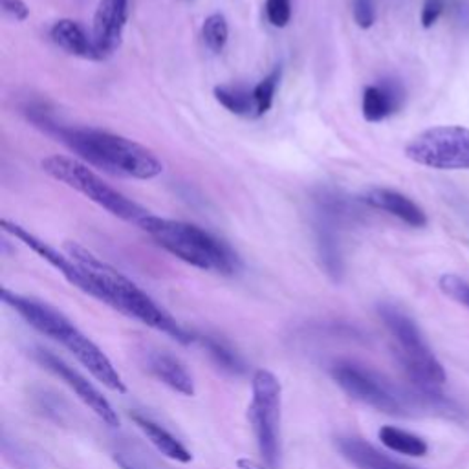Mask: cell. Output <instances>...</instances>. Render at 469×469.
Listing matches in <instances>:
<instances>
[{"instance_id":"cell-1","label":"cell","mask_w":469,"mask_h":469,"mask_svg":"<svg viewBox=\"0 0 469 469\" xmlns=\"http://www.w3.org/2000/svg\"><path fill=\"white\" fill-rule=\"evenodd\" d=\"M23 112L34 127L76 152L87 165L134 180H152L163 172L160 158L134 140L94 127L65 125L36 103L26 105Z\"/></svg>"},{"instance_id":"cell-2","label":"cell","mask_w":469,"mask_h":469,"mask_svg":"<svg viewBox=\"0 0 469 469\" xmlns=\"http://www.w3.org/2000/svg\"><path fill=\"white\" fill-rule=\"evenodd\" d=\"M65 250L85 272L90 283L92 297L158 332L167 334L182 345L196 341L194 334L185 330L171 314H167L152 297H149L132 279L123 276L120 270L101 261L78 243H67Z\"/></svg>"},{"instance_id":"cell-3","label":"cell","mask_w":469,"mask_h":469,"mask_svg":"<svg viewBox=\"0 0 469 469\" xmlns=\"http://www.w3.org/2000/svg\"><path fill=\"white\" fill-rule=\"evenodd\" d=\"M3 301L12 307L39 334L63 345L107 389L120 394L127 391L121 374L114 369L107 354L65 314L39 299L16 294L8 288L3 290Z\"/></svg>"},{"instance_id":"cell-4","label":"cell","mask_w":469,"mask_h":469,"mask_svg":"<svg viewBox=\"0 0 469 469\" xmlns=\"http://www.w3.org/2000/svg\"><path fill=\"white\" fill-rule=\"evenodd\" d=\"M141 229L151 234L160 248L198 270L234 276L241 268L237 254L213 233L194 224L162 218L151 213Z\"/></svg>"},{"instance_id":"cell-5","label":"cell","mask_w":469,"mask_h":469,"mask_svg":"<svg viewBox=\"0 0 469 469\" xmlns=\"http://www.w3.org/2000/svg\"><path fill=\"white\" fill-rule=\"evenodd\" d=\"M378 314L396 343V356L414 389H440L447 376L416 321L401 308L381 303Z\"/></svg>"},{"instance_id":"cell-6","label":"cell","mask_w":469,"mask_h":469,"mask_svg":"<svg viewBox=\"0 0 469 469\" xmlns=\"http://www.w3.org/2000/svg\"><path fill=\"white\" fill-rule=\"evenodd\" d=\"M41 167L54 180L78 191L90 202L98 203L110 214L118 216L129 224L141 227L143 222L151 214V211H147L145 207H141L140 203L127 198L125 194L116 191L112 185H109L99 174H96L90 169V165H87L81 160L63 156V154H54V156L45 158L41 162Z\"/></svg>"},{"instance_id":"cell-7","label":"cell","mask_w":469,"mask_h":469,"mask_svg":"<svg viewBox=\"0 0 469 469\" xmlns=\"http://www.w3.org/2000/svg\"><path fill=\"white\" fill-rule=\"evenodd\" d=\"M281 411L283 387L279 378L268 370L259 369L252 378V401L248 418L257 440L261 456L270 469L281 462Z\"/></svg>"},{"instance_id":"cell-8","label":"cell","mask_w":469,"mask_h":469,"mask_svg":"<svg viewBox=\"0 0 469 469\" xmlns=\"http://www.w3.org/2000/svg\"><path fill=\"white\" fill-rule=\"evenodd\" d=\"M405 156L438 171H469V129L460 125L433 127L405 145Z\"/></svg>"},{"instance_id":"cell-9","label":"cell","mask_w":469,"mask_h":469,"mask_svg":"<svg viewBox=\"0 0 469 469\" xmlns=\"http://www.w3.org/2000/svg\"><path fill=\"white\" fill-rule=\"evenodd\" d=\"M334 381L354 400L387 414H405L411 396L396 389L378 372L352 361H339L332 367Z\"/></svg>"},{"instance_id":"cell-10","label":"cell","mask_w":469,"mask_h":469,"mask_svg":"<svg viewBox=\"0 0 469 469\" xmlns=\"http://www.w3.org/2000/svg\"><path fill=\"white\" fill-rule=\"evenodd\" d=\"M36 360L39 361L41 367H45L48 372H52L54 376H57L61 381H65L76 394L78 398L98 416L101 418L107 425L110 427H118L120 425V416L114 411V407L110 405V401L105 398V394L92 383L89 381L79 370H76L74 367H70L67 361H63L61 358H57L56 354L37 349L34 352Z\"/></svg>"},{"instance_id":"cell-11","label":"cell","mask_w":469,"mask_h":469,"mask_svg":"<svg viewBox=\"0 0 469 469\" xmlns=\"http://www.w3.org/2000/svg\"><path fill=\"white\" fill-rule=\"evenodd\" d=\"M3 229L10 234H14L16 239H19L23 245H26L32 252H36L43 261H47L50 266H54L70 285H74L76 288H79L81 292L90 296V283L85 276V272L81 270V266L70 257L61 254L59 250H56L54 246H50L48 243H45L43 239H39L37 234H34L30 229H26L25 225L5 218L3 220Z\"/></svg>"},{"instance_id":"cell-12","label":"cell","mask_w":469,"mask_h":469,"mask_svg":"<svg viewBox=\"0 0 469 469\" xmlns=\"http://www.w3.org/2000/svg\"><path fill=\"white\" fill-rule=\"evenodd\" d=\"M130 16V0H99L92 19V37L105 57L120 50Z\"/></svg>"},{"instance_id":"cell-13","label":"cell","mask_w":469,"mask_h":469,"mask_svg":"<svg viewBox=\"0 0 469 469\" xmlns=\"http://www.w3.org/2000/svg\"><path fill=\"white\" fill-rule=\"evenodd\" d=\"M361 202H365L369 207L385 211L396 218H400L403 224L411 227H425L427 225V214L425 211L409 196H405L400 191L385 189V187H374L369 189Z\"/></svg>"},{"instance_id":"cell-14","label":"cell","mask_w":469,"mask_h":469,"mask_svg":"<svg viewBox=\"0 0 469 469\" xmlns=\"http://www.w3.org/2000/svg\"><path fill=\"white\" fill-rule=\"evenodd\" d=\"M50 39L57 48L68 56L87 59V61H103L92 34L85 30L83 25L72 19H61L50 28Z\"/></svg>"},{"instance_id":"cell-15","label":"cell","mask_w":469,"mask_h":469,"mask_svg":"<svg viewBox=\"0 0 469 469\" xmlns=\"http://www.w3.org/2000/svg\"><path fill=\"white\" fill-rule=\"evenodd\" d=\"M338 449L356 469H418L385 454L363 438L341 436L338 438Z\"/></svg>"},{"instance_id":"cell-16","label":"cell","mask_w":469,"mask_h":469,"mask_svg":"<svg viewBox=\"0 0 469 469\" xmlns=\"http://www.w3.org/2000/svg\"><path fill=\"white\" fill-rule=\"evenodd\" d=\"M403 103V90L394 81L369 85L363 90L361 112L369 123H380L398 112Z\"/></svg>"},{"instance_id":"cell-17","label":"cell","mask_w":469,"mask_h":469,"mask_svg":"<svg viewBox=\"0 0 469 469\" xmlns=\"http://www.w3.org/2000/svg\"><path fill=\"white\" fill-rule=\"evenodd\" d=\"M145 365H147V370L158 381L167 385L169 389H172V391H176L183 396H193L194 394L193 376L189 374V370L185 369V365L178 358H174L167 352L154 350V352H149L145 356Z\"/></svg>"},{"instance_id":"cell-18","label":"cell","mask_w":469,"mask_h":469,"mask_svg":"<svg viewBox=\"0 0 469 469\" xmlns=\"http://www.w3.org/2000/svg\"><path fill=\"white\" fill-rule=\"evenodd\" d=\"M316 246L327 276L334 283H339L345 274L339 237L336 233V224L323 216H319V220L316 222Z\"/></svg>"},{"instance_id":"cell-19","label":"cell","mask_w":469,"mask_h":469,"mask_svg":"<svg viewBox=\"0 0 469 469\" xmlns=\"http://www.w3.org/2000/svg\"><path fill=\"white\" fill-rule=\"evenodd\" d=\"M132 420L136 422V425L141 429V433L147 436V440L167 458L174 460V462H182L187 464L193 460L191 451L176 438L172 436L165 427H162L160 423H156L154 420L134 412Z\"/></svg>"},{"instance_id":"cell-20","label":"cell","mask_w":469,"mask_h":469,"mask_svg":"<svg viewBox=\"0 0 469 469\" xmlns=\"http://www.w3.org/2000/svg\"><path fill=\"white\" fill-rule=\"evenodd\" d=\"M196 341L205 349L211 361L224 372L231 376H241L246 372V363L243 356L234 350L229 343L214 336H196Z\"/></svg>"},{"instance_id":"cell-21","label":"cell","mask_w":469,"mask_h":469,"mask_svg":"<svg viewBox=\"0 0 469 469\" xmlns=\"http://www.w3.org/2000/svg\"><path fill=\"white\" fill-rule=\"evenodd\" d=\"M378 438L387 449L400 454L420 458V456H425L429 451V445L422 436L394 425H383L378 433Z\"/></svg>"},{"instance_id":"cell-22","label":"cell","mask_w":469,"mask_h":469,"mask_svg":"<svg viewBox=\"0 0 469 469\" xmlns=\"http://www.w3.org/2000/svg\"><path fill=\"white\" fill-rule=\"evenodd\" d=\"M214 99L234 116H254L255 118V99L254 90L245 87L220 85L214 87Z\"/></svg>"},{"instance_id":"cell-23","label":"cell","mask_w":469,"mask_h":469,"mask_svg":"<svg viewBox=\"0 0 469 469\" xmlns=\"http://www.w3.org/2000/svg\"><path fill=\"white\" fill-rule=\"evenodd\" d=\"M281 78H283V68L276 67L263 81H259L252 89L254 90V99H255V118L265 116L272 109Z\"/></svg>"},{"instance_id":"cell-24","label":"cell","mask_w":469,"mask_h":469,"mask_svg":"<svg viewBox=\"0 0 469 469\" xmlns=\"http://www.w3.org/2000/svg\"><path fill=\"white\" fill-rule=\"evenodd\" d=\"M202 37L205 47L213 52V54H220L229 39V26H227V19L222 14H213L203 21L202 26Z\"/></svg>"},{"instance_id":"cell-25","label":"cell","mask_w":469,"mask_h":469,"mask_svg":"<svg viewBox=\"0 0 469 469\" xmlns=\"http://www.w3.org/2000/svg\"><path fill=\"white\" fill-rule=\"evenodd\" d=\"M438 287L443 296L469 310V283L465 279L453 274H445L440 277Z\"/></svg>"},{"instance_id":"cell-26","label":"cell","mask_w":469,"mask_h":469,"mask_svg":"<svg viewBox=\"0 0 469 469\" xmlns=\"http://www.w3.org/2000/svg\"><path fill=\"white\" fill-rule=\"evenodd\" d=\"M265 12L274 28H287L292 19V0H266Z\"/></svg>"},{"instance_id":"cell-27","label":"cell","mask_w":469,"mask_h":469,"mask_svg":"<svg viewBox=\"0 0 469 469\" xmlns=\"http://www.w3.org/2000/svg\"><path fill=\"white\" fill-rule=\"evenodd\" d=\"M354 23L361 30H369L376 23V3L374 0H352Z\"/></svg>"},{"instance_id":"cell-28","label":"cell","mask_w":469,"mask_h":469,"mask_svg":"<svg viewBox=\"0 0 469 469\" xmlns=\"http://www.w3.org/2000/svg\"><path fill=\"white\" fill-rule=\"evenodd\" d=\"M443 10H445L443 0H425L423 6H422V14H420L422 26L425 30L433 28L438 23V19L442 17Z\"/></svg>"},{"instance_id":"cell-29","label":"cell","mask_w":469,"mask_h":469,"mask_svg":"<svg viewBox=\"0 0 469 469\" xmlns=\"http://www.w3.org/2000/svg\"><path fill=\"white\" fill-rule=\"evenodd\" d=\"M3 12L8 19L17 23H25L30 17V8L25 0H3Z\"/></svg>"},{"instance_id":"cell-30","label":"cell","mask_w":469,"mask_h":469,"mask_svg":"<svg viewBox=\"0 0 469 469\" xmlns=\"http://www.w3.org/2000/svg\"><path fill=\"white\" fill-rule=\"evenodd\" d=\"M116 462L121 465V469H145L143 465H140L132 456L125 454V453H118L116 454Z\"/></svg>"},{"instance_id":"cell-31","label":"cell","mask_w":469,"mask_h":469,"mask_svg":"<svg viewBox=\"0 0 469 469\" xmlns=\"http://www.w3.org/2000/svg\"><path fill=\"white\" fill-rule=\"evenodd\" d=\"M237 467L239 469H270L268 465H263V464H259L255 460H250V458H241L237 462Z\"/></svg>"}]
</instances>
